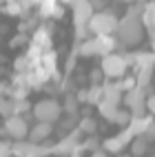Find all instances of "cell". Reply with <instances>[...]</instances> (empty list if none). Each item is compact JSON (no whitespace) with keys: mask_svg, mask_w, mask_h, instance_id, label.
Instances as JSON below:
<instances>
[{"mask_svg":"<svg viewBox=\"0 0 155 157\" xmlns=\"http://www.w3.org/2000/svg\"><path fill=\"white\" fill-rule=\"evenodd\" d=\"M102 102V86L95 84L87 91V104H100Z\"/></svg>","mask_w":155,"mask_h":157,"instance_id":"20","label":"cell"},{"mask_svg":"<svg viewBox=\"0 0 155 157\" xmlns=\"http://www.w3.org/2000/svg\"><path fill=\"white\" fill-rule=\"evenodd\" d=\"M144 106H146V111H149V115H151V117H155V95L146 98V102H144Z\"/></svg>","mask_w":155,"mask_h":157,"instance_id":"30","label":"cell"},{"mask_svg":"<svg viewBox=\"0 0 155 157\" xmlns=\"http://www.w3.org/2000/svg\"><path fill=\"white\" fill-rule=\"evenodd\" d=\"M144 5H133L126 16H124L120 22H118V31H115V38H118V42L120 44H138L142 36H144V27H142V9Z\"/></svg>","mask_w":155,"mask_h":157,"instance_id":"1","label":"cell"},{"mask_svg":"<svg viewBox=\"0 0 155 157\" xmlns=\"http://www.w3.org/2000/svg\"><path fill=\"white\" fill-rule=\"evenodd\" d=\"M102 100L118 106L120 100H122V89H120L118 82H107V84H102Z\"/></svg>","mask_w":155,"mask_h":157,"instance_id":"13","label":"cell"},{"mask_svg":"<svg viewBox=\"0 0 155 157\" xmlns=\"http://www.w3.org/2000/svg\"><path fill=\"white\" fill-rule=\"evenodd\" d=\"M51 133H53V124H45V122H38L33 128H29V135H27V142L31 144H42L51 137Z\"/></svg>","mask_w":155,"mask_h":157,"instance_id":"10","label":"cell"},{"mask_svg":"<svg viewBox=\"0 0 155 157\" xmlns=\"http://www.w3.org/2000/svg\"><path fill=\"white\" fill-rule=\"evenodd\" d=\"M129 146H131V157H142L144 153L149 151V142L144 137H133V142Z\"/></svg>","mask_w":155,"mask_h":157,"instance_id":"16","label":"cell"},{"mask_svg":"<svg viewBox=\"0 0 155 157\" xmlns=\"http://www.w3.org/2000/svg\"><path fill=\"white\" fill-rule=\"evenodd\" d=\"M78 100L76 95H67V102H64V106H62V111H67L69 115H78Z\"/></svg>","mask_w":155,"mask_h":157,"instance_id":"23","label":"cell"},{"mask_svg":"<svg viewBox=\"0 0 155 157\" xmlns=\"http://www.w3.org/2000/svg\"><path fill=\"white\" fill-rule=\"evenodd\" d=\"M87 33H89V29L84 27V25H76V36L82 40V38H87Z\"/></svg>","mask_w":155,"mask_h":157,"instance_id":"31","label":"cell"},{"mask_svg":"<svg viewBox=\"0 0 155 157\" xmlns=\"http://www.w3.org/2000/svg\"><path fill=\"white\" fill-rule=\"evenodd\" d=\"M25 40H27V36H25V33H18V36L11 40V44H9V47H18L20 42H25Z\"/></svg>","mask_w":155,"mask_h":157,"instance_id":"34","label":"cell"},{"mask_svg":"<svg viewBox=\"0 0 155 157\" xmlns=\"http://www.w3.org/2000/svg\"><path fill=\"white\" fill-rule=\"evenodd\" d=\"M5 89H7V84H2V82H0V98H2V93H5Z\"/></svg>","mask_w":155,"mask_h":157,"instance_id":"36","label":"cell"},{"mask_svg":"<svg viewBox=\"0 0 155 157\" xmlns=\"http://www.w3.org/2000/svg\"><path fill=\"white\" fill-rule=\"evenodd\" d=\"M78 146H80V131L73 128V131L67 133L64 137H62V140L53 146V153H58V155H71Z\"/></svg>","mask_w":155,"mask_h":157,"instance_id":"7","label":"cell"},{"mask_svg":"<svg viewBox=\"0 0 155 157\" xmlns=\"http://www.w3.org/2000/svg\"><path fill=\"white\" fill-rule=\"evenodd\" d=\"M36 7H38V16L51 18L53 11H56V7H58V2H56V0H45V2H38Z\"/></svg>","mask_w":155,"mask_h":157,"instance_id":"18","label":"cell"},{"mask_svg":"<svg viewBox=\"0 0 155 157\" xmlns=\"http://www.w3.org/2000/svg\"><path fill=\"white\" fill-rule=\"evenodd\" d=\"M29 67H31V62H29V60H27L25 56H20V58H16V71H18V73H22V71H27Z\"/></svg>","mask_w":155,"mask_h":157,"instance_id":"27","label":"cell"},{"mask_svg":"<svg viewBox=\"0 0 155 157\" xmlns=\"http://www.w3.org/2000/svg\"><path fill=\"white\" fill-rule=\"evenodd\" d=\"M62 16H64V5H62V2H58V7H56V11H53V16H51V18H62Z\"/></svg>","mask_w":155,"mask_h":157,"instance_id":"33","label":"cell"},{"mask_svg":"<svg viewBox=\"0 0 155 157\" xmlns=\"http://www.w3.org/2000/svg\"><path fill=\"white\" fill-rule=\"evenodd\" d=\"M91 157H107V153H104V151H93Z\"/></svg>","mask_w":155,"mask_h":157,"instance_id":"35","label":"cell"},{"mask_svg":"<svg viewBox=\"0 0 155 157\" xmlns=\"http://www.w3.org/2000/svg\"><path fill=\"white\" fill-rule=\"evenodd\" d=\"M91 82H93V86H95V84H100V80H102V71H91Z\"/></svg>","mask_w":155,"mask_h":157,"instance_id":"32","label":"cell"},{"mask_svg":"<svg viewBox=\"0 0 155 157\" xmlns=\"http://www.w3.org/2000/svg\"><path fill=\"white\" fill-rule=\"evenodd\" d=\"M144 102H146L144 89H138V86L124 95V104L129 106L131 117H142V115H146V106H144Z\"/></svg>","mask_w":155,"mask_h":157,"instance_id":"6","label":"cell"},{"mask_svg":"<svg viewBox=\"0 0 155 157\" xmlns=\"http://www.w3.org/2000/svg\"><path fill=\"white\" fill-rule=\"evenodd\" d=\"M0 11L7 13V16H20V13H22V9H20V2H14V0H9V2L2 5V9H0Z\"/></svg>","mask_w":155,"mask_h":157,"instance_id":"22","label":"cell"},{"mask_svg":"<svg viewBox=\"0 0 155 157\" xmlns=\"http://www.w3.org/2000/svg\"><path fill=\"white\" fill-rule=\"evenodd\" d=\"M2 133H7L9 137H14L16 142H22L29 135V124H27V120L22 117V115H11V117L5 120Z\"/></svg>","mask_w":155,"mask_h":157,"instance_id":"5","label":"cell"},{"mask_svg":"<svg viewBox=\"0 0 155 157\" xmlns=\"http://www.w3.org/2000/svg\"><path fill=\"white\" fill-rule=\"evenodd\" d=\"M71 7H73V22L76 25H89V20L93 18V5L89 2V0H78V2H69Z\"/></svg>","mask_w":155,"mask_h":157,"instance_id":"8","label":"cell"},{"mask_svg":"<svg viewBox=\"0 0 155 157\" xmlns=\"http://www.w3.org/2000/svg\"><path fill=\"white\" fill-rule=\"evenodd\" d=\"M118 84H120L122 93H129V91H133V89L138 86V82H135V78H133V75H124L122 82H118Z\"/></svg>","mask_w":155,"mask_h":157,"instance_id":"24","label":"cell"},{"mask_svg":"<svg viewBox=\"0 0 155 157\" xmlns=\"http://www.w3.org/2000/svg\"><path fill=\"white\" fill-rule=\"evenodd\" d=\"M33 146H36V144H31V142H27V140L14 142V144H11V155H14V157H29L31 153H33Z\"/></svg>","mask_w":155,"mask_h":157,"instance_id":"14","label":"cell"},{"mask_svg":"<svg viewBox=\"0 0 155 157\" xmlns=\"http://www.w3.org/2000/svg\"><path fill=\"white\" fill-rule=\"evenodd\" d=\"M118 22L120 20L115 18V13L113 11H98V13H93V18L89 20V33H95L98 36H115V31H118Z\"/></svg>","mask_w":155,"mask_h":157,"instance_id":"2","label":"cell"},{"mask_svg":"<svg viewBox=\"0 0 155 157\" xmlns=\"http://www.w3.org/2000/svg\"><path fill=\"white\" fill-rule=\"evenodd\" d=\"M126 69H129V62L120 53H111L107 58H102V64H100L102 75H107V78H124Z\"/></svg>","mask_w":155,"mask_h":157,"instance_id":"4","label":"cell"},{"mask_svg":"<svg viewBox=\"0 0 155 157\" xmlns=\"http://www.w3.org/2000/svg\"><path fill=\"white\" fill-rule=\"evenodd\" d=\"M33 47H38L40 51H49V47H51V29L49 27H38V29H33V42H31Z\"/></svg>","mask_w":155,"mask_h":157,"instance_id":"12","label":"cell"},{"mask_svg":"<svg viewBox=\"0 0 155 157\" xmlns=\"http://www.w3.org/2000/svg\"><path fill=\"white\" fill-rule=\"evenodd\" d=\"M29 109H31V104H29L27 100H16V102H14V113H16V115H22V113H27Z\"/></svg>","mask_w":155,"mask_h":157,"instance_id":"26","label":"cell"},{"mask_svg":"<svg viewBox=\"0 0 155 157\" xmlns=\"http://www.w3.org/2000/svg\"><path fill=\"white\" fill-rule=\"evenodd\" d=\"M76 53L84 56V58H91V56H98V40L91 38V40H84L80 47H76Z\"/></svg>","mask_w":155,"mask_h":157,"instance_id":"15","label":"cell"},{"mask_svg":"<svg viewBox=\"0 0 155 157\" xmlns=\"http://www.w3.org/2000/svg\"><path fill=\"white\" fill-rule=\"evenodd\" d=\"M122 157H131V155H122Z\"/></svg>","mask_w":155,"mask_h":157,"instance_id":"39","label":"cell"},{"mask_svg":"<svg viewBox=\"0 0 155 157\" xmlns=\"http://www.w3.org/2000/svg\"><path fill=\"white\" fill-rule=\"evenodd\" d=\"M95 128H98V122L93 120V117H82V120L78 122V131H80V133L93 135V133H95Z\"/></svg>","mask_w":155,"mask_h":157,"instance_id":"19","label":"cell"},{"mask_svg":"<svg viewBox=\"0 0 155 157\" xmlns=\"http://www.w3.org/2000/svg\"><path fill=\"white\" fill-rule=\"evenodd\" d=\"M113 122L126 128V126H129V122H131V113H129V111H122V109H118V113H115V120H113Z\"/></svg>","mask_w":155,"mask_h":157,"instance_id":"25","label":"cell"},{"mask_svg":"<svg viewBox=\"0 0 155 157\" xmlns=\"http://www.w3.org/2000/svg\"><path fill=\"white\" fill-rule=\"evenodd\" d=\"M31 111H33L38 122L53 124V122L60 120V115H62V104L58 100H53V98H45V100L36 102L33 106H31Z\"/></svg>","mask_w":155,"mask_h":157,"instance_id":"3","label":"cell"},{"mask_svg":"<svg viewBox=\"0 0 155 157\" xmlns=\"http://www.w3.org/2000/svg\"><path fill=\"white\" fill-rule=\"evenodd\" d=\"M153 67H155V53H153Z\"/></svg>","mask_w":155,"mask_h":157,"instance_id":"37","label":"cell"},{"mask_svg":"<svg viewBox=\"0 0 155 157\" xmlns=\"http://www.w3.org/2000/svg\"><path fill=\"white\" fill-rule=\"evenodd\" d=\"M0 157H11V144L0 140Z\"/></svg>","mask_w":155,"mask_h":157,"instance_id":"29","label":"cell"},{"mask_svg":"<svg viewBox=\"0 0 155 157\" xmlns=\"http://www.w3.org/2000/svg\"><path fill=\"white\" fill-rule=\"evenodd\" d=\"M133 142V135L124 128L122 133H118V135H113V137H109V140H104V151H111V153H120V151H124L126 146Z\"/></svg>","mask_w":155,"mask_h":157,"instance_id":"9","label":"cell"},{"mask_svg":"<svg viewBox=\"0 0 155 157\" xmlns=\"http://www.w3.org/2000/svg\"><path fill=\"white\" fill-rule=\"evenodd\" d=\"M2 135H5V133H2V128H0V137H2Z\"/></svg>","mask_w":155,"mask_h":157,"instance_id":"38","label":"cell"},{"mask_svg":"<svg viewBox=\"0 0 155 157\" xmlns=\"http://www.w3.org/2000/svg\"><path fill=\"white\" fill-rule=\"evenodd\" d=\"M98 111H100V115H102L107 122H113V120H115V113H118V106H115V104H111V102H104V100H102V102L98 104Z\"/></svg>","mask_w":155,"mask_h":157,"instance_id":"17","label":"cell"},{"mask_svg":"<svg viewBox=\"0 0 155 157\" xmlns=\"http://www.w3.org/2000/svg\"><path fill=\"white\" fill-rule=\"evenodd\" d=\"M95 40H98V56L100 58H107L111 53H115V47H120L115 36H98Z\"/></svg>","mask_w":155,"mask_h":157,"instance_id":"11","label":"cell"},{"mask_svg":"<svg viewBox=\"0 0 155 157\" xmlns=\"http://www.w3.org/2000/svg\"><path fill=\"white\" fill-rule=\"evenodd\" d=\"M142 137L146 140L149 144H151V142L155 140V120H153V122L149 124V126H146V131H144V135H142Z\"/></svg>","mask_w":155,"mask_h":157,"instance_id":"28","label":"cell"},{"mask_svg":"<svg viewBox=\"0 0 155 157\" xmlns=\"http://www.w3.org/2000/svg\"><path fill=\"white\" fill-rule=\"evenodd\" d=\"M0 115L7 120V117H11L14 113V100H7V98H0Z\"/></svg>","mask_w":155,"mask_h":157,"instance_id":"21","label":"cell"}]
</instances>
